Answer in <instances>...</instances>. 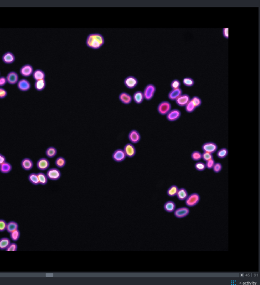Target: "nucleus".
I'll use <instances>...</instances> for the list:
<instances>
[{"mask_svg":"<svg viewBox=\"0 0 260 285\" xmlns=\"http://www.w3.org/2000/svg\"><path fill=\"white\" fill-rule=\"evenodd\" d=\"M37 167L41 171L46 170L50 166V162L47 159L45 158L39 159L37 162Z\"/></svg>","mask_w":260,"mask_h":285,"instance_id":"16","label":"nucleus"},{"mask_svg":"<svg viewBox=\"0 0 260 285\" xmlns=\"http://www.w3.org/2000/svg\"><path fill=\"white\" fill-rule=\"evenodd\" d=\"M191 158L195 161H198L202 159V154L197 151H194L191 154Z\"/></svg>","mask_w":260,"mask_h":285,"instance_id":"38","label":"nucleus"},{"mask_svg":"<svg viewBox=\"0 0 260 285\" xmlns=\"http://www.w3.org/2000/svg\"><path fill=\"white\" fill-rule=\"evenodd\" d=\"M128 138L131 143L136 144L140 141V134L138 131L132 130L129 133Z\"/></svg>","mask_w":260,"mask_h":285,"instance_id":"14","label":"nucleus"},{"mask_svg":"<svg viewBox=\"0 0 260 285\" xmlns=\"http://www.w3.org/2000/svg\"><path fill=\"white\" fill-rule=\"evenodd\" d=\"M156 92V86L153 84H148L144 88V91L143 92L144 99L147 101H150L154 97Z\"/></svg>","mask_w":260,"mask_h":285,"instance_id":"3","label":"nucleus"},{"mask_svg":"<svg viewBox=\"0 0 260 285\" xmlns=\"http://www.w3.org/2000/svg\"><path fill=\"white\" fill-rule=\"evenodd\" d=\"M182 82L184 85L187 87H192L195 84V81L192 78L186 77L183 79Z\"/></svg>","mask_w":260,"mask_h":285,"instance_id":"35","label":"nucleus"},{"mask_svg":"<svg viewBox=\"0 0 260 285\" xmlns=\"http://www.w3.org/2000/svg\"><path fill=\"white\" fill-rule=\"evenodd\" d=\"M222 168H223V166H222V164L218 162V163H215L214 165L213 166L212 169H213L214 172H215L216 173H218L222 171Z\"/></svg>","mask_w":260,"mask_h":285,"instance_id":"45","label":"nucleus"},{"mask_svg":"<svg viewBox=\"0 0 260 285\" xmlns=\"http://www.w3.org/2000/svg\"><path fill=\"white\" fill-rule=\"evenodd\" d=\"M228 150L226 148H222L219 150L217 152V157L220 159L225 158L226 156L228 155Z\"/></svg>","mask_w":260,"mask_h":285,"instance_id":"36","label":"nucleus"},{"mask_svg":"<svg viewBox=\"0 0 260 285\" xmlns=\"http://www.w3.org/2000/svg\"><path fill=\"white\" fill-rule=\"evenodd\" d=\"M46 176L48 179L50 181H57L59 180L62 176V173L57 168H51L47 170Z\"/></svg>","mask_w":260,"mask_h":285,"instance_id":"4","label":"nucleus"},{"mask_svg":"<svg viewBox=\"0 0 260 285\" xmlns=\"http://www.w3.org/2000/svg\"><path fill=\"white\" fill-rule=\"evenodd\" d=\"M189 196V194L187 190L184 188H181L179 189L177 192L176 196L178 200L180 201H184L186 200L187 196Z\"/></svg>","mask_w":260,"mask_h":285,"instance_id":"25","label":"nucleus"},{"mask_svg":"<svg viewBox=\"0 0 260 285\" xmlns=\"http://www.w3.org/2000/svg\"><path fill=\"white\" fill-rule=\"evenodd\" d=\"M18 223L13 221H10L9 222L7 223L6 231L8 233H10L13 231L18 229Z\"/></svg>","mask_w":260,"mask_h":285,"instance_id":"27","label":"nucleus"},{"mask_svg":"<svg viewBox=\"0 0 260 285\" xmlns=\"http://www.w3.org/2000/svg\"><path fill=\"white\" fill-rule=\"evenodd\" d=\"M118 99L122 103L126 105L130 104L133 100L132 96L126 92L121 93L118 96Z\"/></svg>","mask_w":260,"mask_h":285,"instance_id":"19","label":"nucleus"},{"mask_svg":"<svg viewBox=\"0 0 260 285\" xmlns=\"http://www.w3.org/2000/svg\"><path fill=\"white\" fill-rule=\"evenodd\" d=\"M33 77L36 81L37 80L45 79V73L41 69H36L34 71L33 74Z\"/></svg>","mask_w":260,"mask_h":285,"instance_id":"24","label":"nucleus"},{"mask_svg":"<svg viewBox=\"0 0 260 285\" xmlns=\"http://www.w3.org/2000/svg\"><path fill=\"white\" fill-rule=\"evenodd\" d=\"M196 107L195 106L194 104H193V103L191 100L185 106L186 111L187 112H189V113H192V112H194L195 110L196 109Z\"/></svg>","mask_w":260,"mask_h":285,"instance_id":"39","label":"nucleus"},{"mask_svg":"<svg viewBox=\"0 0 260 285\" xmlns=\"http://www.w3.org/2000/svg\"><path fill=\"white\" fill-rule=\"evenodd\" d=\"M34 71V68L31 65L26 64L21 67L19 73L23 77H28L32 75Z\"/></svg>","mask_w":260,"mask_h":285,"instance_id":"9","label":"nucleus"},{"mask_svg":"<svg viewBox=\"0 0 260 285\" xmlns=\"http://www.w3.org/2000/svg\"><path fill=\"white\" fill-rule=\"evenodd\" d=\"M200 200V196L198 193H192L189 195L185 200L186 205L189 207H194L197 205Z\"/></svg>","mask_w":260,"mask_h":285,"instance_id":"2","label":"nucleus"},{"mask_svg":"<svg viewBox=\"0 0 260 285\" xmlns=\"http://www.w3.org/2000/svg\"><path fill=\"white\" fill-rule=\"evenodd\" d=\"M195 168L198 171H203L206 168L205 164L203 162H198L195 164Z\"/></svg>","mask_w":260,"mask_h":285,"instance_id":"41","label":"nucleus"},{"mask_svg":"<svg viewBox=\"0 0 260 285\" xmlns=\"http://www.w3.org/2000/svg\"><path fill=\"white\" fill-rule=\"evenodd\" d=\"M123 84L128 89H134L138 85V80L136 77L129 76L125 78L123 80Z\"/></svg>","mask_w":260,"mask_h":285,"instance_id":"6","label":"nucleus"},{"mask_svg":"<svg viewBox=\"0 0 260 285\" xmlns=\"http://www.w3.org/2000/svg\"><path fill=\"white\" fill-rule=\"evenodd\" d=\"M6 79L8 84L11 85H14L18 84L19 81V76L16 72L11 71L8 73Z\"/></svg>","mask_w":260,"mask_h":285,"instance_id":"17","label":"nucleus"},{"mask_svg":"<svg viewBox=\"0 0 260 285\" xmlns=\"http://www.w3.org/2000/svg\"><path fill=\"white\" fill-rule=\"evenodd\" d=\"M11 243L10 239L7 237H2L0 239V250H6Z\"/></svg>","mask_w":260,"mask_h":285,"instance_id":"29","label":"nucleus"},{"mask_svg":"<svg viewBox=\"0 0 260 285\" xmlns=\"http://www.w3.org/2000/svg\"><path fill=\"white\" fill-rule=\"evenodd\" d=\"M66 161L64 158L62 156L58 157L55 161V165L59 168H62L65 166Z\"/></svg>","mask_w":260,"mask_h":285,"instance_id":"34","label":"nucleus"},{"mask_svg":"<svg viewBox=\"0 0 260 285\" xmlns=\"http://www.w3.org/2000/svg\"><path fill=\"white\" fill-rule=\"evenodd\" d=\"M180 85H181V82L177 79L172 80L170 84V87H171L172 90L179 89L180 88Z\"/></svg>","mask_w":260,"mask_h":285,"instance_id":"42","label":"nucleus"},{"mask_svg":"<svg viewBox=\"0 0 260 285\" xmlns=\"http://www.w3.org/2000/svg\"><path fill=\"white\" fill-rule=\"evenodd\" d=\"M126 157L127 156L125 154V152L122 149L115 150L112 155L113 160L118 163L123 162L126 158Z\"/></svg>","mask_w":260,"mask_h":285,"instance_id":"7","label":"nucleus"},{"mask_svg":"<svg viewBox=\"0 0 260 285\" xmlns=\"http://www.w3.org/2000/svg\"><path fill=\"white\" fill-rule=\"evenodd\" d=\"M18 88L19 90L22 92H27L31 87V84L30 82L25 78L21 79L17 84Z\"/></svg>","mask_w":260,"mask_h":285,"instance_id":"11","label":"nucleus"},{"mask_svg":"<svg viewBox=\"0 0 260 285\" xmlns=\"http://www.w3.org/2000/svg\"><path fill=\"white\" fill-rule=\"evenodd\" d=\"M182 94V90L180 88L172 90L169 93L168 98L171 101H175Z\"/></svg>","mask_w":260,"mask_h":285,"instance_id":"21","label":"nucleus"},{"mask_svg":"<svg viewBox=\"0 0 260 285\" xmlns=\"http://www.w3.org/2000/svg\"><path fill=\"white\" fill-rule=\"evenodd\" d=\"M132 98L134 102L137 104H140L144 101V97L143 93L140 90L136 91L133 94Z\"/></svg>","mask_w":260,"mask_h":285,"instance_id":"22","label":"nucleus"},{"mask_svg":"<svg viewBox=\"0 0 260 285\" xmlns=\"http://www.w3.org/2000/svg\"><path fill=\"white\" fill-rule=\"evenodd\" d=\"M21 166L24 170H31L34 166L33 161L30 158H24L21 162Z\"/></svg>","mask_w":260,"mask_h":285,"instance_id":"20","label":"nucleus"},{"mask_svg":"<svg viewBox=\"0 0 260 285\" xmlns=\"http://www.w3.org/2000/svg\"><path fill=\"white\" fill-rule=\"evenodd\" d=\"M0 75H1V72H0Z\"/></svg>","mask_w":260,"mask_h":285,"instance_id":"52","label":"nucleus"},{"mask_svg":"<svg viewBox=\"0 0 260 285\" xmlns=\"http://www.w3.org/2000/svg\"><path fill=\"white\" fill-rule=\"evenodd\" d=\"M123 150L126 156L129 158H133L136 154V149L133 144L131 143L126 144Z\"/></svg>","mask_w":260,"mask_h":285,"instance_id":"12","label":"nucleus"},{"mask_svg":"<svg viewBox=\"0 0 260 285\" xmlns=\"http://www.w3.org/2000/svg\"><path fill=\"white\" fill-rule=\"evenodd\" d=\"M223 35L225 38H229V28H225L223 29Z\"/></svg>","mask_w":260,"mask_h":285,"instance_id":"50","label":"nucleus"},{"mask_svg":"<svg viewBox=\"0 0 260 285\" xmlns=\"http://www.w3.org/2000/svg\"><path fill=\"white\" fill-rule=\"evenodd\" d=\"M174 215L178 219H182L187 217L189 214L190 210L187 207H181L176 209L174 212Z\"/></svg>","mask_w":260,"mask_h":285,"instance_id":"8","label":"nucleus"},{"mask_svg":"<svg viewBox=\"0 0 260 285\" xmlns=\"http://www.w3.org/2000/svg\"><path fill=\"white\" fill-rule=\"evenodd\" d=\"M86 45L90 48L98 50L101 48L105 43V39L100 33H92L86 39Z\"/></svg>","mask_w":260,"mask_h":285,"instance_id":"1","label":"nucleus"},{"mask_svg":"<svg viewBox=\"0 0 260 285\" xmlns=\"http://www.w3.org/2000/svg\"><path fill=\"white\" fill-rule=\"evenodd\" d=\"M7 223L5 220L0 219V232H3L6 230Z\"/></svg>","mask_w":260,"mask_h":285,"instance_id":"46","label":"nucleus"},{"mask_svg":"<svg viewBox=\"0 0 260 285\" xmlns=\"http://www.w3.org/2000/svg\"><path fill=\"white\" fill-rule=\"evenodd\" d=\"M176 204L174 202L169 200L166 202L164 205V209L167 212L172 213L176 209Z\"/></svg>","mask_w":260,"mask_h":285,"instance_id":"23","label":"nucleus"},{"mask_svg":"<svg viewBox=\"0 0 260 285\" xmlns=\"http://www.w3.org/2000/svg\"><path fill=\"white\" fill-rule=\"evenodd\" d=\"M217 145L215 143L213 142H205L202 146V150L203 151L212 154L214 153L217 150Z\"/></svg>","mask_w":260,"mask_h":285,"instance_id":"10","label":"nucleus"},{"mask_svg":"<svg viewBox=\"0 0 260 285\" xmlns=\"http://www.w3.org/2000/svg\"><path fill=\"white\" fill-rule=\"evenodd\" d=\"M191 101L193 103L196 108L199 107L202 104V100L198 96H194L192 98H191Z\"/></svg>","mask_w":260,"mask_h":285,"instance_id":"40","label":"nucleus"},{"mask_svg":"<svg viewBox=\"0 0 260 285\" xmlns=\"http://www.w3.org/2000/svg\"><path fill=\"white\" fill-rule=\"evenodd\" d=\"M45 154L47 157L49 158H52L56 156L57 154V150L54 146H50L47 148L45 151Z\"/></svg>","mask_w":260,"mask_h":285,"instance_id":"30","label":"nucleus"},{"mask_svg":"<svg viewBox=\"0 0 260 285\" xmlns=\"http://www.w3.org/2000/svg\"><path fill=\"white\" fill-rule=\"evenodd\" d=\"M18 245L15 242H11L10 245H8V247H7V249H6L5 250L8 252H10V251L15 252L18 250Z\"/></svg>","mask_w":260,"mask_h":285,"instance_id":"43","label":"nucleus"},{"mask_svg":"<svg viewBox=\"0 0 260 285\" xmlns=\"http://www.w3.org/2000/svg\"><path fill=\"white\" fill-rule=\"evenodd\" d=\"M179 188L176 185H172L167 191V194L169 197H173L176 196Z\"/></svg>","mask_w":260,"mask_h":285,"instance_id":"31","label":"nucleus"},{"mask_svg":"<svg viewBox=\"0 0 260 285\" xmlns=\"http://www.w3.org/2000/svg\"><path fill=\"white\" fill-rule=\"evenodd\" d=\"M2 59V61L5 64H11L15 61V57L12 52L7 51L3 55Z\"/></svg>","mask_w":260,"mask_h":285,"instance_id":"18","label":"nucleus"},{"mask_svg":"<svg viewBox=\"0 0 260 285\" xmlns=\"http://www.w3.org/2000/svg\"><path fill=\"white\" fill-rule=\"evenodd\" d=\"M181 113L177 109L171 110L166 115V118L170 122H174L180 118Z\"/></svg>","mask_w":260,"mask_h":285,"instance_id":"13","label":"nucleus"},{"mask_svg":"<svg viewBox=\"0 0 260 285\" xmlns=\"http://www.w3.org/2000/svg\"><path fill=\"white\" fill-rule=\"evenodd\" d=\"M46 85V84L45 79H42V80L36 81L34 86H35L36 90L41 92L45 89Z\"/></svg>","mask_w":260,"mask_h":285,"instance_id":"28","label":"nucleus"},{"mask_svg":"<svg viewBox=\"0 0 260 285\" xmlns=\"http://www.w3.org/2000/svg\"><path fill=\"white\" fill-rule=\"evenodd\" d=\"M7 90L3 87H0V99H3L5 98L7 96Z\"/></svg>","mask_w":260,"mask_h":285,"instance_id":"48","label":"nucleus"},{"mask_svg":"<svg viewBox=\"0 0 260 285\" xmlns=\"http://www.w3.org/2000/svg\"><path fill=\"white\" fill-rule=\"evenodd\" d=\"M37 176L38 177L39 181L40 184L44 186L47 184L48 179L47 178L46 174H45L43 172H39L38 173H37Z\"/></svg>","mask_w":260,"mask_h":285,"instance_id":"33","label":"nucleus"},{"mask_svg":"<svg viewBox=\"0 0 260 285\" xmlns=\"http://www.w3.org/2000/svg\"><path fill=\"white\" fill-rule=\"evenodd\" d=\"M191 97L188 94L181 95L176 100V103L180 107H185L186 105L191 100Z\"/></svg>","mask_w":260,"mask_h":285,"instance_id":"15","label":"nucleus"},{"mask_svg":"<svg viewBox=\"0 0 260 285\" xmlns=\"http://www.w3.org/2000/svg\"><path fill=\"white\" fill-rule=\"evenodd\" d=\"M6 160L5 156L1 154H0V165H2V164L5 162Z\"/></svg>","mask_w":260,"mask_h":285,"instance_id":"51","label":"nucleus"},{"mask_svg":"<svg viewBox=\"0 0 260 285\" xmlns=\"http://www.w3.org/2000/svg\"><path fill=\"white\" fill-rule=\"evenodd\" d=\"M21 237V232L19 230L17 229L15 231H13L10 233V237L11 239L13 242H17L19 239Z\"/></svg>","mask_w":260,"mask_h":285,"instance_id":"37","label":"nucleus"},{"mask_svg":"<svg viewBox=\"0 0 260 285\" xmlns=\"http://www.w3.org/2000/svg\"><path fill=\"white\" fill-rule=\"evenodd\" d=\"M7 83L6 77L0 76V87H3Z\"/></svg>","mask_w":260,"mask_h":285,"instance_id":"49","label":"nucleus"},{"mask_svg":"<svg viewBox=\"0 0 260 285\" xmlns=\"http://www.w3.org/2000/svg\"><path fill=\"white\" fill-rule=\"evenodd\" d=\"M12 166L10 163L8 162H4L2 165H0V172L2 173L6 174L11 172L12 170Z\"/></svg>","mask_w":260,"mask_h":285,"instance_id":"26","label":"nucleus"},{"mask_svg":"<svg viewBox=\"0 0 260 285\" xmlns=\"http://www.w3.org/2000/svg\"><path fill=\"white\" fill-rule=\"evenodd\" d=\"M28 180L32 184L35 186L40 184L37 174L35 173H32L29 174V176H28Z\"/></svg>","mask_w":260,"mask_h":285,"instance_id":"32","label":"nucleus"},{"mask_svg":"<svg viewBox=\"0 0 260 285\" xmlns=\"http://www.w3.org/2000/svg\"><path fill=\"white\" fill-rule=\"evenodd\" d=\"M171 110V104L169 102L167 101H162L158 105L157 110L160 115H165Z\"/></svg>","mask_w":260,"mask_h":285,"instance_id":"5","label":"nucleus"},{"mask_svg":"<svg viewBox=\"0 0 260 285\" xmlns=\"http://www.w3.org/2000/svg\"><path fill=\"white\" fill-rule=\"evenodd\" d=\"M215 163V161L213 159H210V160L206 161L205 165H206V167L207 168L209 169H212L213 168V166L214 165Z\"/></svg>","mask_w":260,"mask_h":285,"instance_id":"47","label":"nucleus"},{"mask_svg":"<svg viewBox=\"0 0 260 285\" xmlns=\"http://www.w3.org/2000/svg\"><path fill=\"white\" fill-rule=\"evenodd\" d=\"M202 159L205 161H207L208 160L213 159V155L211 153L204 151L203 154H202Z\"/></svg>","mask_w":260,"mask_h":285,"instance_id":"44","label":"nucleus"}]
</instances>
